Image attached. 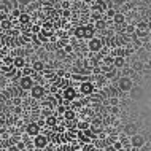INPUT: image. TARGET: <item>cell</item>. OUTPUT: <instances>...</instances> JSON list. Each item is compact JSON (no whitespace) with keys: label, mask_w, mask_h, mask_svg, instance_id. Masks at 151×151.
I'll list each match as a JSON object with an SVG mask.
<instances>
[{"label":"cell","mask_w":151,"mask_h":151,"mask_svg":"<svg viewBox=\"0 0 151 151\" xmlns=\"http://www.w3.org/2000/svg\"><path fill=\"white\" fill-rule=\"evenodd\" d=\"M43 116L50 118V116H51V111H50V110H45V111H43Z\"/></svg>","instance_id":"cell-28"},{"label":"cell","mask_w":151,"mask_h":151,"mask_svg":"<svg viewBox=\"0 0 151 151\" xmlns=\"http://www.w3.org/2000/svg\"><path fill=\"white\" fill-rule=\"evenodd\" d=\"M10 27H11V22L8 19H2V29L5 30V29H10Z\"/></svg>","instance_id":"cell-21"},{"label":"cell","mask_w":151,"mask_h":151,"mask_svg":"<svg viewBox=\"0 0 151 151\" xmlns=\"http://www.w3.org/2000/svg\"><path fill=\"white\" fill-rule=\"evenodd\" d=\"M130 145L134 146V148H142V146L145 145V138L143 135H140V134H137V135H134V137H130Z\"/></svg>","instance_id":"cell-3"},{"label":"cell","mask_w":151,"mask_h":151,"mask_svg":"<svg viewBox=\"0 0 151 151\" xmlns=\"http://www.w3.org/2000/svg\"><path fill=\"white\" fill-rule=\"evenodd\" d=\"M134 68H137V70H140V68H142V62H135V64H134Z\"/></svg>","instance_id":"cell-27"},{"label":"cell","mask_w":151,"mask_h":151,"mask_svg":"<svg viewBox=\"0 0 151 151\" xmlns=\"http://www.w3.org/2000/svg\"><path fill=\"white\" fill-rule=\"evenodd\" d=\"M96 26L99 27V29H102V27H104L105 24H104V21H97V24H96Z\"/></svg>","instance_id":"cell-29"},{"label":"cell","mask_w":151,"mask_h":151,"mask_svg":"<svg viewBox=\"0 0 151 151\" xmlns=\"http://www.w3.org/2000/svg\"><path fill=\"white\" fill-rule=\"evenodd\" d=\"M38 38L43 40V42H46V40H48V35L45 34V32H40V34H38Z\"/></svg>","instance_id":"cell-25"},{"label":"cell","mask_w":151,"mask_h":151,"mask_svg":"<svg viewBox=\"0 0 151 151\" xmlns=\"http://www.w3.org/2000/svg\"><path fill=\"white\" fill-rule=\"evenodd\" d=\"M124 134L129 137H134L137 135V124H134V122H129V124L124 126Z\"/></svg>","instance_id":"cell-8"},{"label":"cell","mask_w":151,"mask_h":151,"mask_svg":"<svg viewBox=\"0 0 151 151\" xmlns=\"http://www.w3.org/2000/svg\"><path fill=\"white\" fill-rule=\"evenodd\" d=\"M92 34H94V32H92V27H91V26H86V38H91V40H92Z\"/></svg>","instance_id":"cell-22"},{"label":"cell","mask_w":151,"mask_h":151,"mask_svg":"<svg viewBox=\"0 0 151 151\" xmlns=\"http://www.w3.org/2000/svg\"><path fill=\"white\" fill-rule=\"evenodd\" d=\"M29 21H30V16L27 13H22L21 16H19V22L21 24H29Z\"/></svg>","instance_id":"cell-16"},{"label":"cell","mask_w":151,"mask_h":151,"mask_svg":"<svg viewBox=\"0 0 151 151\" xmlns=\"http://www.w3.org/2000/svg\"><path fill=\"white\" fill-rule=\"evenodd\" d=\"M34 145H35V148H45V146L48 145V137L46 135H37L34 138Z\"/></svg>","instance_id":"cell-6"},{"label":"cell","mask_w":151,"mask_h":151,"mask_svg":"<svg viewBox=\"0 0 151 151\" xmlns=\"http://www.w3.org/2000/svg\"><path fill=\"white\" fill-rule=\"evenodd\" d=\"M129 94H130V99L138 100V99H142V97H143L145 91H143V88H142V86H134L132 91H130Z\"/></svg>","instance_id":"cell-4"},{"label":"cell","mask_w":151,"mask_h":151,"mask_svg":"<svg viewBox=\"0 0 151 151\" xmlns=\"http://www.w3.org/2000/svg\"><path fill=\"white\" fill-rule=\"evenodd\" d=\"M83 135H84V137H86V138H89V140H91V138H96V137H94V132H92V130H91V129H88V130H84V132H83Z\"/></svg>","instance_id":"cell-19"},{"label":"cell","mask_w":151,"mask_h":151,"mask_svg":"<svg viewBox=\"0 0 151 151\" xmlns=\"http://www.w3.org/2000/svg\"><path fill=\"white\" fill-rule=\"evenodd\" d=\"M78 127L84 132V130H88V129H89V124H88V122H84V121H81L80 124H78Z\"/></svg>","instance_id":"cell-23"},{"label":"cell","mask_w":151,"mask_h":151,"mask_svg":"<svg viewBox=\"0 0 151 151\" xmlns=\"http://www.w3.org/2000/svg\"><path fill=\"white\" fill-rule=\"evenodd\" d=\"M8 151H19V148L14 145H11V146H8Z\"/></svg>","instance_id":"cell-26"},{"label":"cell","mask_w":151,"mask_h":151,"mask_svg":"<svg viewBox=\"0 0 151 151\" xmlns=\"http://www.w3.org/2000/svg\"><path fill=\"white\" fill-rule=\"evenodd\" d=\"M105 76H107L108 80H116V78H118V73H116L115 70H110V72H108Z\"/></svg>","instance_id":"cell-18"},{"label":"cell","mask_w":151,"mask_h":151,"mask_svg":"<svg viewBox=\"0 0 151 151\" xmlns=\"http://www.w3.org/2000/svg\"><path fill=\"white\" fill-rule=\"evenodd\" d=\"M75 37L76 38H86V27H76L75 29Z\"/></svg>","instance_id":"cell-12"},{"label":"cell","mask_w":151,"mask_h":151,"mask_svg":"<svg viewBox=\"0 0 151 151\" xmlns=\"http://www.w3.org/2000/svg\"><path fill=\"white\" fill-rule=\"evenodd\" d=\"M46 124L50 126V127H52V126H56V118H54V116L46 118Z\"/></svg>","instance_id":"cell-20"},{"label":"cell","mask_w":151,"mask_h":151,"mask_svg":"<svg viewBox=\"0 0 151 151\" xmlns=\"http://www.w3.org/2000/svg\"><path fill=\"white\" fill-rule=\"evenodd\" d=\"M65 119H67V121H72V119H75V111H73V110H67V111H65Z\"/></svg>","instance_id":"cell-17"},{"label":"cell","mask_w":151,"mask_h":151,"mask_svg":"<svg viewBox=\"0 0 151 151\" xmlns=\"http://www.w3.org/2000/svg\"><path fill=\"white\" fill-rule=\"evenodd\" d=\"M27 134H29L30 137H37L40 135V124H37V122H30V124H27Z\"/></svg>","instance_id":"cell-5"},{"label":"cell","mask_w":151,"mask_h":151,"mask_svg":"<svg viewBox=\"0 0 151 151\" xmlns=\"http://www.w3.org/2000/svg\"><path fill=\"white\" fill-rule=\"evenodd\" d=\"M100 48H102V42L99 38H92L89 42V50L91 51H100Z\"/></svg>","instance_id":"cell-11"},{"label":"cell","mask_w":151,"mask_h":151,"mask_svg":"<svg viewBox=\"0 0 151 151\" xmlns=\"http://www.w3.org/2000/svg\"><path fill=\"white\" fill-rule=\"evenodd\" d=\"M113 65H115L116 68L124 67V65H126V60H124V58H122V56H118V58H115V59H113Z\"/></svg>","instance_id":"cell-13"},{"label":"cell","mask_w":151,"mask_h":151,"mask_svg":"<svg viewBox=\"0 0 151 151\" xmlns=\"http://www.w3.org/2000/svg\"><path fill=\"white\" fill-rule=\"evenodd\" d=\"M132 88H134V83L129 76H119V78H118V89H119V91L130 92Z\"/></svg>","instance_id":"cell-1"},{"label":"cell","mask_w":151,"mask_h":151,"mask_svg":"<svg viewBox=\"0 0 151 151\" xmlns=\"http://www.w3.org/2000/svg\"><path fill=\"white\" fill-rule=\"evenodd\" d=\"M110 102H111V104H113V105H116V104H118V99H116V97H113V99H111V100H110Z\"/></svg>","instance_id":"cell-30"},{"label":"cell","mask_w":151,"mask_h":151,"mask_svg":"<svg viewBox=\"0 0 151 151\" xmlns=\"http://www.w3.org/2000/svg\"><path fill=\"white\" fill-rule=\"evenodd\" d=\"M32 67H34V70H35V72H42L43 68H45V64L42 62V60H35Z\"/></svg>","instance_id":"cell-15"},{"label":"cell","mask_w":151,"mask_h":151,"mask_svg":"<svg viewBox=\"0 0 151 151\" xmlns=\"http://www.w3.org/2000/svg\"><path fill=\"white\" fill-rule=\"evenodd\" d=\"M122 21H124V16H122V14H116L115 16V22L116 24H121Z\"/></svg>","instance_id":"cell-24"},{"label":"cell","mask_w":151,"mask_h":151,"mask_svg":"<svg viewBox=\"0 0 151 151\" xmlns=\"http://www.w3.org/2000/svg\"><path fill=\"white\" fill-rule=\"evenodd\" d=\"M75 97H76V91H75V89H73L72 86L70 88H65V91H64V99L65 100H73V99H75Z\"/></svg>","instance_id":"cell-10"},{"label":"cell","mask_w":151,"mask_h":151,"mask_svg":"<svg viewBox=\"0 0 151 151\" xmlns=\"http://www.w3.org/2000/svg\"><path fill=\"white\" fill-rule=\"evenodd\" d=\"M30 94H32V97H34V99H42V97L45 96V88L40 86V84H35L34 89L30 91Z\"/></svg>","instance_id":"cell-7"},{"label":"cell","mask_w":151,"mask_h":151,"mask_svg":"<svg viewBox=\"0 0 151 151\" xmlns=\"http://www.w3.org/2000/svg\"><path fill=\"white\" fill-rule=\"evenodd\" d=\"M34 86H35V83H34V80H32L29 75L22 76V78L19 80V88H21L22 91H32Z\"/></svg>","instance_id":"cell-2"},{"label":"cell","mask_w":151,"mask_h":151,"mask_svg":"<svg viewBox=\"0 0 151 151\" xmlns=\"http://www.w3.org/2000/svg\"><path fill=\"white\" fill-rule=\"evenodd\" d=\"M13 65L16 68H22L24 65H26V60H24V58H21V56H18V58L13 59Z\"/></svg>","instance_id":"cell-14"},{"label":"cell","mask_w":151,"mask_h":151,"mask_svg":"<svg viewBox=\"0 0 151 151\" xmlns=\"http://www.w3.org/2000/svg\"><path fill=\"white\" fill-rule=\"evenodd\" d=\"M80 89H81V92H83V94H92L94 84L91 83V81H83L81 86H80Z\"/></svg>","instance_id":"cell-9"},{"label":"cell","mask_w":151,"mask_h":151,"mask_svg":"<svg viewBox=\"0 0 151 151\" xmlns=\"http://www.w3.org/2000/svg\"><path fill=\"white\" fill-rule=\"evenodd\" d=\"M107 151H116V150H115V146H108Z\"/></svg>","instance_id":"cell-31"}]
</instances>
